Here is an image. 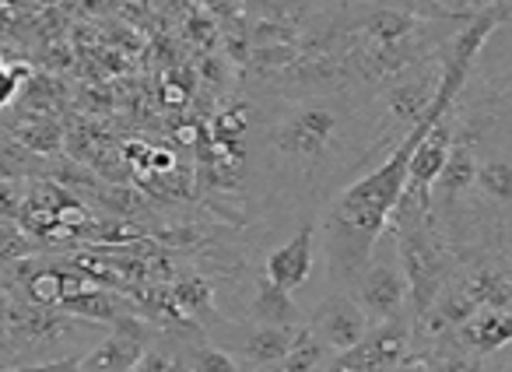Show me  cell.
<instances>
[{
	"mask_svg": "<svg viewBox=\"0 0 512 372\" xmlns=\"http://www.w3.org/2000/svg\"><path fill=\"white\" fill-rule=\"evenodd\" d=\"M365 113L348 92L285 99L264 123L267 172L288 190L327 186L365 151Z\"/></svg>",
	"mask_w": 512,
	"mask_h": 372,
	"instance_id": "1",
	"label": "cell"
},
{
	"mask_svg": "<svg viewBox=\"0 0 512 372\" xmlns=\"http://www.w3.org/2000/svg\"><path fill=\"white\" fill-rule=\"evenodd\" d=\"M351 295L362 306V313L369 316L372 327L411 323V288H407L404 267H400L397 257V239L390 232L379 239L372 260L355 278V285H351Z\"/></svg>",
	"mask_w": 512,
	"mask_h": 372,
	"instance_id": "2",
	"label": "cell"
},
{
	"mask_svg": "<svg viewBox=\"0 0 512 372\" xmlns=\"http://www.w3.org/2000/svg\"><path fill=\"white\" fill-rule=\"evenodd\" d=\"M439 78H442V64H414L411 71H404L400 78H393L390 85L383 88V137L379 141H404L414 127L428 116L435 102V92H439Z\"/></svg>",
	"mask_w": 512,
	"mask_h": 372,
	"instance_id": "3",
	"label": "cell"
},
{
	"mask_svg": "<svg viewBox=\"0 0 512 372\" xmlns=\"http://www.w3.org/2000/svg\"><path fill=\"white\" fill-rule=\"evenodd\" d=\"M309 327L327 344L330 355H337V351H351L355 344H362L365 334L372 330V323H369V316L362 313V306L355 302V295L334 288V292L316 306Z\"/></svg>",
	"mask_w": 512,
	"mask_h": 372,
	"instance_id": "4",
	"label": "cell"
},
{
	"mask_svg": "<svg viewBox=\"0 0 512 372\" xmlns=\"http://www.w3.org/2000/svg\"><path fill=\"white\" fill-rule=\"evenodd\" d=\"M467 208H484L495 218V232L502 239L505 225L512 218V151L488 148L477 155V183Z\"/></svg>",
	"mask_w": 512,
	"mask_h": 372,
	"instance_id": "5",
	"label": "cell"
},
{
	"mask_svg": "<svg viewBox=\"0 0 512 372\" xmlns=\"http://www.w3.org/2000/svg\"><path fill=\"white\" fill-rule=\"evenodd\" d=\"M463 267L453 274L456 285L477 302V309H512V271L491 253L477 250L474 257H460Z\"/></svg>",
	"mask_w": 512,
	"mask_h": 372,
	"instance_id": "6",
	"label": "cell"
},
{
	"mask_svg": "<svg viewBox=\"0 0 512 372\" xmlns=\"http://www.w3.org/2000/svg\"><path fill=\"white\" fill-rule=\"evenodd\" d=\"M313 260H316V222H302L288 243H281L278 250H271L264 264V274L281 285L285 292H299L313 278Z\"/></svg>",
	"mask_w": 512,
	"mask_h": 372,
	"instance_id": "7",
	"label": "cell"
},
{
	"mask_svg": "<svg viewBox=\"0 0 512 372\" xmlns=\"http://www.w3.org/2000/svg\"><path fill=\"white\" fill-rule=\"evenodd\" d=\"M144 351H148V330H144V323L120 316V320H116V334H109L92 355L81 358V369L85 372H134L137 362L144 358Z\"/></svg>",
	"mask_w": 512,
	"mask_h": 372,
	"instance_id": "8",
	"label": "cell"
},
{
	"mask_svg": "<svg viewBox=\"0 0 512 372\" xmlns=\"http://www.w3.org/2000/svg\"><path fill=\"white\" fill-rule=\"evenodd\" d=\"M453 341L481 358L502 355L512 344V309H477V313L456 330Z\"/></svg>",
	"mask_w": 512,
	"mask_h": 372,
	"instance_id": "9",
	"label": "cell"
},
{
	"mask_svg": "<svg viewBox=\"0 0 512 372\" xmlns=\"http://www.w3.org/2000/svg\"><path fill=\"white\" fill-rule=\"evenodd\" d=\"M295 327H271V323H253L242 327V337L235 344L232 355L249 369H278L288 355Z\"/></svg>",
	"mask_w": 512,
	"mask_h": 372,
	"instance_id": "10",
	"label": "cell"
},
{
	"mask_svg": "<svg viewBox=\"0 0 512 372\" xmlns=\"http://www.w3.org/2000/svg\"><path fill=\"white\" fill-rule=\"evenodd\" d=\"M249 316H253V323H271V327H302V323H306V316H302L299 302L292 299V292L274 285L267 274L253 281Z\"/></svg>",
	"mask_w": 512,
	"mask_h": 372,
	"instance_id": "11",
	"label": "cell"
},
{
	"mask_svg": "<svg viewBox=\"0 0 512 372\" xmlns=\"http://www.w3.org/2000/svg\"><path fill=\"white\" fill-rule=\"evenodd\" d=\"M179 362L186 365V372H246V365L232 355L221 344L197 337V341H186L179 348Z\"/></svg>",
	"mask_w": 512,
	"mask_h": 372,
	"instance_id": "12",
	"label": "cell"
},
{
	"mask_svg": "<svg viewBox=\"0 0 512 372\" xmlns=\"http://www.w3.org/2000/svg\"><path fill=\"white\" fill-rule=\"evenodd\" d=\"M327 358H330V348L313 334V327L302 323V327H295L285 362H281L274 372H323Z\"/></svg>",
	"mask_w": 512,
	"mask_h": 372,
	"instance_id": "13",
	"label": "cell"
},
{
	"mask_svg": "<svg viewBox=\"0 0 512 372\" xmlns=\"http://www.w3.org/2000/svg\"><path fill=\"white\" fill-rule=\"evenodd\" d=\"M425 358L432 365V372H491L481 355L460 348L453 337L439 344H425Z\"/></svg>",
	"mask_w": 512,
	"mask_h": 372,
	"instance_id": "14",
	"label": "cell"
},
{
	"mask_svg": "<svg viewBox=\"0 0 512 372\" xmlns=\"http://www.w3.org/2000/svg\"><path fill=\"white\" fill-rule=\"evenodd\" d=\"M172 302H176V309L183 316H200L211 309V285H207L204 278H179L176 285H172Z\"/></svg>",
	"mask_w": 512,
	"mask_h": 372,
	"instance_id": "15",
	"label": "cell"
},
{
	"mask_svg": "<svg viewBox=\"0 0 512 372\" xmlns=\"http://www.w3.org/2000/svg\"><path fill=\"white\" fill-rule=\"evenodd\" d=\"M484 106L498 113H512V60L495 64L484 78Z\"/></svg>",
	"mask_w": 512,
	"mask_h": 372,
	"instance_id": "16",
	"label": "cell"
},
{
	"mask_svg": "<svg viewBox=\"0 0 512 372\" xmlns=\"http://www.w3.org/2000/svg\"><path fill=\"white\" fill-rule=\"evenodd\" d=\"M18 141H22L25 148L39 151V155H50V151L60 148V127L53 120H29L18 130Z\"/></svg>",
	"mask_w": 512,
	"mask_h": 372,
	"instance_id": "17",
	"label": "cell"
},
{
	"mask_svg": "<svg viewBox=\"0 0 512 372\" xmlns=\"http://www.w3.org/2000/svg\"><path fill=\"white\" fill-rule=\"evenodd\" d=\"M25 78H29V67H8V64H0V109L15 102V95H18V88H22Z\"/></svg>",
	"mask_w": 512,
	"mask_h": 372,
	"instance_id": "18",
	"label": "cell"
},
{
	"mask_svg": "<svg viewBox=\"0 0 512 372\" xmlns=\"http://www.w3.org/2000/svg\"><path fill=\"white\" fill-rule=\"evenodd\" d=\"M0 372H81V358L67 355L60 362H43V365H15V369H0Z\"/></svg>",
	"mask_w": 512,
	"mask_h": 372,
	"instance_id": "19",
	"label": "cell"
},
{
	"mask_svg": "<svg viewBox=\"0 0 512 372\" xmlns=\"http://www.w3.org/2000/svg\"><path fill=\"white\" fill-rule=\"evenodd\" d=\"M393 372H432V365H428L425 351H407L404 358L397 362V369Z\"/></svg>",
	"mask_w": 512,
	"mask_h": 372,
	"instance_id": "20",
	"label": "cell"
},
{
	"mask_svg": "<svg viewBox=\"0 0 512 372\" xmlns=\"http://www.w3.org/2000/svg\"><path fill=\"white\" fill-rule=\"evenodd\" d=\"M397 4L421 18H439V0H397Z\"/></svg>",
	"mask_w": 512,
	"mask_h": 372,
	"instance_id": "21",
	"label": "cell"
},
{
	"mask_svg": "<svg viewBox=\"0 0 512 372\" xmlns=\"http://www.w3.org/2000/svg\"><path fill=\"white\" fill-rule=\"evenodd\" d=\"M204 4H207L211 11H218L221 18H235V11H239L242 0H204Z\"/></svg>",
	"mask_w": 512,
	"mask_h": 372,
	"instance_id": "22",
	"label": "cell"
},
{
	"mask_svg": "<svg viewBox=\"0 0 512 372\" xmlns=\"http://www.w3.org/2000/svg\"><path fill=\"white\" fill-rule=\"evenodd\" d=\"M509 22H512V4H509Z\"/></svg>",
	"mask_w": 512,
	"mask_h": 372,
	"instance_id": "23",
	"label": "cell"
},
{
	"mask_svg": "<svg viewBox=\"0 0 512 372\" xmlns=\"http://www.w3.org/2000/svg\"><path fill=\"white\" fill-rule=\"evenodd\" d=\"M505 372H512V365H509V369H505Z\"/></svg>",
	"mask_w": 512,
	"mask_h": 372,
	"instance_id": "24",
	"label": "cell"
},
{
	"mask_svg": "<svg viewBox=\"0 0 512 372\" xmlns=\"http://www.w3.org/2000/svg\"><path fill=\"white\" fill-rule=\"evenodd\" d=\"M509 271H512V264H509Z\"/></svg>",
	"mask_w": 512,
	"mask_h": 372,
	"instance_id": "25",
	"label": "cell"
}]
</instances>
